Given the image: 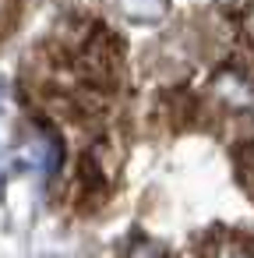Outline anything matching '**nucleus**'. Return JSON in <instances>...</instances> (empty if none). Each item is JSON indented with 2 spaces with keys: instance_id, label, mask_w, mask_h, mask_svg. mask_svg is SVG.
<instances>
[{
  "instance_id": "f257e3e1",
  "label": "nucleus",
  "mask_w": 254,
  "mask_h": 258,
  "mask_svg": "<svg viewBox=\"0 0 254 258\" xmlns=\"http://www.w3.org/2000/svg\"><path fill=\"white\" fill-rule=\"evenodd\" d=\"M219 258H243V254H236V251H222Z\"/></svg>"
}]
</instances>
